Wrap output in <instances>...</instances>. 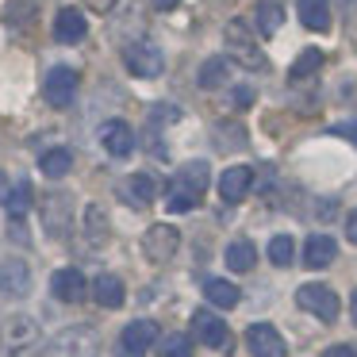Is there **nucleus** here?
<instances>
[{"label":"nucleus","mask_w":357,"mask_h":357,"mask_svg":"<svg viewBox=\"0 0 357 357\" xmlns=\"http://www.w3.org/2000/svg\"><path fill=\"white\" fill-rule=\"evenodd\" d=\"M208 181H211L208 162H185L177 173H173V181H169V192H165V208L177 211V215L192 211L196 204L204 200V192H208Z\"/></svg>","instance_id":"nucleus-1"},{"label":"nucleus","mask_w":357,"mask_h":357,"mask_svg":"<svg viewBox=\"0 0 357 357\" xmlns=\"http://www.w3.org/2000/svg\"><path fill=\"white\" fill-rule=\"evenodd\" d=\"M43 342V331L31 315H8L0 323V357H27Z\"/></svg>","instance_id":"nucleus-2"},{"label":"nucleus","mask_w":357,"mask_h":357,"mask_svg":"<svg viewBox=\"0 0 357 357\" xmlns=\"http://www.w3.org/2000/svg\"><path fill=\"white\" fill-rule=\"evenodd\" d=\"M96 354H100V334L89 323L58 331L47 346V357H96Z\"/></svg>","instance_id":"nucleus-3"},{"label":"nucleus","mask_w":357,"mask_h":357,"mask_svg":"<svg viewBox=\"0 0 357 357\" xmlns=\"http://www.w3.org/2000/svg\"><path fill=\"white\" fill-rule=\"evenodd\" d=\"M177 246H181V231H177V227H169V223H154L146 234H142V257H146L150 265L173 261Z\"/></svg>","instance_id":"nucleus-4"},{"label":"nucleus","mask_w":357,"mask_h":357,"mask_svg":"<svg viewBox=\"0 0 357 357\" xmlns=\"http://www.w3.org/2000/svg\"><path fill=\"white\" fill-rule=\"evenodd\" d=\"M227 50H231V58L238 66H246V70H261L265 66V54L257 50L254 35H250V27L242 24V20H234V24H227Z\"/></svg>","instance_id":"nucleus-5"},{"label":"nucleus","mask_w":357,"mask_h":357,"mask_svg":"<svg viewBox=\"0 0 357 357\" xmlns=\"http://www.w3.org/2000/svg\"><path fill=\"white\" fill-rule=\"evenodd\" d=\"M123 62L135 77H158V73L165 70V54L158 50V43H150V39L131 43V47L123 50Z\"/></svg>","instance_id":"nucleus-6"},{"label":"nucleus","mask_w":357,"mask_h":357,"mask_svg":"<svg viewBox=\"0 0 357 357\" xmlns=\"http://www.w3.org/2000/svg\"><path fill=\"white\" fill-rule=\"evenodd\" d=\"M43 96H47L50 108H70L73 96H77V70L54 66V70L43 77Z\"/></svg>","instance_id":"nucleus-7"},{"label":"nucleus","mask_w":357,"mask_h":357,"mask_svg":"<svg viewBox=\"0 0 357 357\" xmlns=\"http://www.w3.org/2000/svg\"><path fill=\"white\" fill-rule=\"evenodd\" d=\"M150 346H158V323L154 319H135L119 334V357H142Z\"/></svg>","instance_id":"nucleus-8"},{"label":"nucleus","mask_w":357,"mask_h":357,"mask_svg":"<svg viewBox=\"0 0 357 357\" xmlns=\"http://www.w3.org/2000/svg\"><path fill=\"white\" fill-rule=\"evenodd\" d=\"M296 303H300L303 311H311L315 319H323V323H334V319H338V296L326 284H303L300 292H296Z\"/></svg>","instance_id":"nucleus-9"},{"label":"nucleus","mask_w":357,"mask_h":357,"mask_svg":"<svg viewBox=\"0 0 357 357\" xmlns=\"http://www.w3.org/2000/svg\"><path fill=\"white\" fill-rule=\"evenodd\" d=\"M43 227H47L54 238H66L73 227V200L66 192H54L43 200Z\"/></svg>","instance_id":"nucleus-10"},{"label":"nucleus","mask_w":357,"mask_h":357,"mask_svg":"<svg viewBox=\"0 0 357 357\" xmlns=\"http://www.w3.org/2000/svg\"><path fill=\"white\" fill-rule=\"evenodd\" d=\"M246 349H250V357H288L284 338H280L277 326H269V323L250 326L246 331Z\"/></svg>","instance_id":"nucleus-11"},{"label":"nucleus","mask_w":357,"mask_h":357,"mask_svg":"<svg viewBox=\"0 0 357 357\" xmlns=\"http://www.w3.org/2000/svg\"><path fill=\"white\" fill-rule=\"evenodd\" d=\"M192 334L204 342L208 349H227L231 346V334H227V323L219 315H211V311H192Z\"/></svg>","instance_id":"nucleus-12"},{"label":"nucleus","mask_w":357,"mask_h":357,"mask_svg":"<svg viewBox=\"0 0 357 357\" xmlns=\"http://www.w3.org/2000/svg\"><path fill=\"white\" fill-rule=\"evenodd\" d=\"M31 292V265L20 257H4L0 261V296H27Z\"/></svg>","instance_id":"nucleus-13"},{"label":"nucleus","mask_w":357,"mask_h":357,"mask_svg":"<svg viewBox=\"0 0 357 357\" xmlns=\"http://www.w3.org/2000/svg\"><path fill=\"white\" fill-rule=\"evenodd\" d=\"M250 185H254V169H250V165H231V169L219 173V196H223L227 204H242L250 192Z\"/></svg>","instance_id":"nucleus-14"},{"label":"nucleus","mask_w":357,"mask_h":357,"mask_svg":"<svg viewBox=\"0 0 357 357\" xmlns=\"http://www.w3.org/2000/svg\"><path fill=\"white\" fill-rule=\"evenodd\" d=\"M100 146L108 150L112 158H127L135 150V131L123 119H108V123L100 127Z\"/></svg>","instance_id":"nucleus-15"},{"label":"nucleus","mask_w":357,"mask_h":357,"mask_svg":"<svg viewBox=\"0 0 357 357\" xmlns=\"http://www.w3.org/2000/svg\"><path fill=\"white\" fill-rule=\"evenodd\" d=\"M50 292L62 303H77V300H85L89 284H85V277H81V269H58L54 277H50Z\"/></svg>","instance_id":"nucleus-16"},{"label":"nucleus","mask_w":357,"mask_h":357,"mask_svg":"<svg viewBox=\"0 0 357 357\" xmlns=\"http://www.w3.org/2000/svg\"><path fill=\"white\" fill-rule=\"evenodd\" d=\"M85 31H89V24H85V12H81V8H62L54 16V39L66 43V47L81 43V39H85Z\"/></svg>","instance_id":"nucleus-17"},{"label":"nucleus","mask_w":357,"mask_h":357,"mask_svg":"<svg viewBox=\"0 0 357 357\" xmlns=\"http://www.w3.org/2000/svg\"><path fill=\"white\" fill-rule=\"evenodd\" d=\"M334 257H338V242L331 234H311L307 246H303V265L307 269H326Z\"/></svg>","instance_id":"nucleus-18"},{"label":"nucleus","mask_w":357,"mask_h":357,"mask_svg":"<svg viewBox=\"0 0 357 357\" xmlns=\"http://www.w3.org/2000/svg\"><path fill=\"white\" fill-rule=\"evenodd\" d=\"M93 296H96V303H100V307L116 311V307H123L127 288H123V280H119V277H112V273H100V277L93 280Z\"/></svg>","instance_id":"nucleus-19"},{"label":"nucleus","mask_w":357,"mask_h":357,"mask_svg":"<svg viewBox=\"0 0 357 357\" xmlns=\"http://www.w3.org/2000/svg\"><path fill=\"white\" fill-rule=\"evenodd\" d=\"M123 196L135 204V208H146V204H154V196H158L154 177H150V173H131V177H127V185H123Z\"/></svg>","instance_id":"nucleus-20"},{"label":"nucleus","mask_w":357,"mask_h":357,"mask_svg":"<svg viewBox=\"0 0 357 357\" xmlns=\"http://www.w3.org/2000/svg\"><path fill=\"white\" fill-rule=\"evenodd\" d=\"M227 269H234V273H250L257 265V246L250 238H234L231 246H227Z\"/></svg>","instance_id":"nucleus-21"},{"label":"nucleus","mask_w":357,"mask_h":357,"mask_svg":"<svg viewBox=\"0 0 357 357\" xmlns=\"http://www.w3.org/2000/svg\"><path fill=\"white\" fill-rule=\"evenodd\" d=\"M85 234H89V242H93V246L108 242L112 219H108V211H104V204H89V208H85Z\"/></svg>","instance_id":"nucleus-22"},{"label":"nucleus","mask_w":357,"mask_h":357,"mask_svg":"<svg viewBox=\"0 0 357 357\" xmlns=\"http://www.w3.org/2000/svg\"><path fill=\"white\" fill-rule=\"evenodd\" d=\"M300 20L307 31H326L331 27V0H300Z\"/></svg>","instance_id":"nucleus-23"},{"label":"nucleus","mask_w":357,"mask_h":357,"mask_svg":"<svg viewBox=\"0 0 357 357\" xmlns=\"http://www.w3.org/2000/svg\"><path fill=\"white\" fill-rule=\"evenodd\" d=\"M204 300H208V303H215V307H234V303L242 300V292L231 284V280L211 277V280H204Z\"/></svg>","instance_id":"nucleus-24"},{"label":"nucleus","mask_w":357,"mask_h":357,"mask_svg":"<svg viewBox=\"0 0 357 357\" xmlns=\"http://www.w3.org/2000/svg\"><path fill=\"white\" fill-rule=\"evenodd\" d=\"M39 169L47 173V177L58 181V177H66V173L73 169V154L66 146H54V150H47V154L39 158Z\"/></svg>","instance_id":"nucleus-25"},{"label":"nucleus","mask_w":357,"mask_h":357,"mask_svg":"<svg viewBox=\"0 0 357 357\" xmlns=\"http://www.w3.org/2000/svg\"><path fill=\"white\" fill-rule=\"evenodd\" d=\"M319 70H323V50L307 47V50H303V54L292 62V70H288V81H307V77H315Z\"/></svg>","instance_id":"nucleus-26"},{"label":"nucleus","mask_w":357,"mask_h":357,"mask_svg":"<svg viewBox=\"0 0 357 357\" xmlns=\"http://www.w3.org/2000/svg\"><path fill=\"white\" fill-rule=\"evenodd\" d=\"M254 20H257V31H261V35H277L280 24H284V8H280L277 0H261Z\"/></svg>","instance_id":"nucleus-27"},{"label":"nucleus","mask_w":357,"mask_h":357,"mask_svg":"<svg viewBox=\"0 0 357 357\" xmlns=\"http://www.w3.org/2000/svg\"><path fill=\"white\" fill-rule=\"evenodd\" d=\"M158 357H192V338L181 331H169L158 338Z\"/></svg>","instance_id":"nucleus-28"},{"label":"nucleus","mask_w":357,"mask_h":357,"mask_svg":"<svg viewBox=\"0 0 357 357\" xmlns=\"http://www.w3.org/2000/svg\"><path fill=\"white\" fill-rule=\"evenodd\" d=\"M4 208H8L12 219H24L27 208H31V181L20 177L16 185H12V192H8V200H4Z\"/></svg>","instance_id":"nucleus-29"},{"label":"nucleus","mask_w":357,"mask_h":357,"mask_svg":"<svg viewBox=\"0 0 357 357\" xmlns=\"http://www.w3.org/2000/svg\"><path fill=\"white\" fill-rule=\"evenodd\" d=\"M227 73H231V62H227V58H208V62L200 66V89H219L227 81Z\"/></svg>","instance_id":"nucleus-30"},{"label":"nucleus","mask_w":357,"mask_h":357,"mask_svg":"<svg viewBox=\"0 0 357 357\" xmlns=\"http://www.w3.org/2000/svg\"><path fill=\"white\" fill-rule=\"evenodd\" d=\"M292 257H296L292 234H273V238H269V261L284 269V265H292Z\"/></svg>","instance_id":"nucleus-31"},{"label":"nucleus","mask_w":357,"mask_h":357,"mask_svg":"<svg viewBox=\"0 0 357 357\" xmlns=\"http://www.w3.org/2000/svg\"><path fill=\"white\" fill-rule=\"evenodd\" d=\"M35 12V0H12V4H4V24L16 27V24H27Z\"/></svg>","instance_id":"nucleus-32"},{"label":"nucleus","mask_w":357,"mask_h":357,"mask_svg":"<svg viewBox=\"0 0 357 357\" xmlns=\"http://www.w3.org/2000/svg\"><path fill=\"white\" fill-rule=\"evenodd\" d=\"M85 8H89V12H100V16H104V12L116 8V0H85Z\"/></svg>","instance_id":"nucleus-33"},{"label":"nucleus","mask_w":357,"mask_h":357,"mask_svg":"<svg viewBox=\"0 0 357 357\" xmlns=\"http://www.w3.org/2000/svg\"><path fill=\"white\" fill-rule=\"evenodd\" d=\"M331 135H342V139L357 142V123H338V127H331Z\"/></svg>","instance_id":"nucleus-34"},{"label":"nucleus","mask_w":357,"mask_h":357,"mask_svg":"<svg viewBox=\"0 0 357 357\" xmlns=\"http://www.w3.org/2000/svg\"><path fill=\"white\" fill-rule=\"evenodd\" d=\"M250 100H254V93H250V89H238V93H231V104H234V108H246Z\"/></svg>","instance_id":"nucleus-35"},{"label":"nucleus","mask_w":357,"mask_h":357,"mask_svg":"<svg viewBox=\"0 0 357 357\" xmlns=\"http://www.w3.org/2000/svg\"><path fill=\"white\" fill-rule=\"evenodd\" d=\"M323 357H357V349L354 346H331Z\"/></svg>","instance_id":"nucleus-36"},{"label":"nucleus","mask_w":357,"mask_h":357,"mask_svg":"<svg viewBox=\"0 0 357 357\" xmlns=\"http://www.w3.org/2000/svg\"><path fill=\"white\" fill-rule=\"evenodd\" d=\"M346 234H349V242L357 246V211H349V219H346Z\"/></svg>","instance_id":"nucleus-37"},{"label":"nucleus","mask_w":357,"mask_h":357,"mask_svg":"<svg viewBox=\"0 0 357 357\" xmlns=\"http://www.w3.org/2000/svg\"><path fill=\"white\" fill-rule=\"evenodd\" d=\"M8 192H12V185H8V177H4V173H0V204L8 200Z\"/></svg>","instance_id":"nucleus-38"},{"label":"nucleus","mask_w":357,"mask_h":357,"mask_svg":"<svg viewBox=\"0 0 357 357\" xmlns=\"http://www.w3.org/2000/svg\"><path fill=\"white\" fill-rule=\"evenodd\" d=\"M154 4H158V8H162V12H169V8H177L181 0H154Z\"/></svg>","instance_id":"nucleus-39"},{"label":"nucleus","mask_w":357,"mask_h":357,"mask_svg":"<svg viewBox=\"0 0 357 357\" xmlns=\"http://www.w3.org/2000/svg\"><path fill=\"white\" fill-rule=\"evenodd\" d=\"M349 315H354V326H357V292H354V300H349Z\"/></svg>","instance_id":"nucleus-40"},{"label":"nucleus","mask_w":357,"mask_h":357,"mask_svg":"<svg viewBox=\"0 0 357 357\" xmlns=\"http://www.w3.org/2000/svg\"><path fill=\"white\" fill-rule=\"evenodd\" d=\"M346 4H349V8H357V0H346Z\"/></svg>","instance_id":"nucleus-41"}]
</instances>
